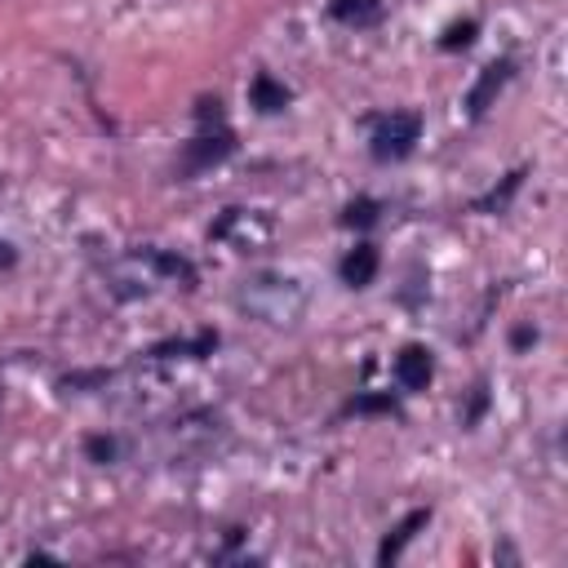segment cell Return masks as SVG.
I'll use <instances>...</instances> for the list:
<instances>
[{
    "mask_svg": "<svg viewBox=\"0 0 568 568\" xmlns=\"http://www.w3.org/2000/svg\"><path fill=\"white\" fill-rule=\"evenodd\" d=\"M386 13V0H328V18L342 27H377Z\"/></svg>",
    "mask_w": 568,
    "mask_h": 568,
    "instance_id": "4fadbf2b",
    "label": "cell"
},
{
    "mask_svg": "<svg viewBox=\"0 0 568 568\" xmlns=\"http://www.w3.org/2000/svg\"><path fill=\"white\" fill-rule=\"evenodd\" d=\"M377 217H382V200H373V195H355V200L342 209V226H355V231L377 226Z\"/></svg>",
    "mask_w": 568,
    "mask_h": 568,
    "instance_id": "5bb4252c",
    "label": "cell"
},
{
    "mask_svg": "<svg viewBox=\"0 0 568 568\" xmlns=\"http://www.w3.org/2000/svg\"><path fill=\"white\" fill-rule=\"evenodd\" d=\"M84 457L98 462V466H111V462L120 457V439H115V435H89V439H84Z\"/></svg>",
    "mask_w": 568,
    "mask_h": 568,
    "instance_id": "e0dca14e",
    "label": "cell"
},
{
    "mask_svg": "<svg viewBox=\"0 0 568 568\" xmlns=\"http://www.w3.org/2000/svg\"><path fill=\"white\" fill-rule=\"evenodd\" d=\"M510 75H515V58H493V62H484V71L475 75V84H470V93H466V115H470V120H484L488 106H497V98H501V89L510 84Z\"/></svg>",
    "mask_w": 568,
    "mask_h": 568,
    "instance_id": "5b68a950",
    "label": "cell"
},
{
    "mask_svg": "<svg viewBox=\"0 0 568 568\" xmlns=\"http://www.w3.org/2000/svg\"><path fill=\"white\" fill-rule=\"evenodd\" d=\"M235 306L271 328H284V324H297L302 311H306V284L297 275H284V271H257L248 280H240L235 288Z\"/></svg>",
    "mask_w": 568,
    "mask_h": 568,
    "instance_id": "6da1fadb",
    "label": "cell"
},
{
    "mask_svg": "<svg viewBox=\"0 0 568 568\" xmlns=\"http://www.w3.org/2000/svg\"><path fill=\"white\" fill-rule=\"evenodd\" d=\"M390 373H395V386H399L404 395H417V390H426L430 377H435V351L422 346V342H408V346H399Z\"/></svg>",
    "mask_w": 568,
    "mask_h": 568,
    "instance_id": "8992f818",
    "label": "cell"
},
{
    "mask_svg": "<svg viewBox=\"0 0 568 568\" xmlns=\"http://www.w3.org/2000/svg\"><path fill=\"white\" fill-rule=\"evenodd\" d=\"M377 266H382V253H377V244L359 240L355 248H346V253H342V262H337V275H342V284H346V288H368V284L377 280Z\"/></svg>",
    "mask_w": 568,
    "mask_h": 568,
    "instance_id": "ba28073f",
    "label": "cell"
},
{
    "mask_svg": "<svg viewBox=\"0 0 568 568\" xmlns=\"http://www.w3.org/2000/svg\"><path fill=\"white\" fill-rule=\"evenodd\" d=\"M537 342V328H528V324H519L515 333H510V351H528Z\"/></svg>",
    "mask_w": 568,
    "mask_h": 568,
    "instance_id": "d6986e66",
    "label": "cell"
},
{
    "mask_svg": "<svg viewBox=\"0 0 568 568\" xmlns=\"http://www.w3.org/2000/svg\"><path fill=\"white\" fill-rule=\"evenodd\" d=\"M484 413H488V377H479V382L470 386L466 408H462V426H466V430H475V426L484 422Z\"/></svg>",
    "mask_w": 568,
    "mask_h": 568,
    "instance_id": "2e32d148",
    "label": "cell"
},
{
    "mask_svg": "<svg viewBox=\"0 0 568 568\" xmlns=\"http://www.w3.org/2000/svg\"><path fill=\"white\" fill-rule=\"evenodd\" d=\"M213 244H226L231 253H266L275 244V217L262 209H222L209 226Z\"/></svg>",
    "mask_w": 568,
    "mask_h": 568,
    "instance_id": "3957f363",
    "label": "cell"
},
{
    "mask_svg": "<svg viewBox=\"0 0 568 568\" xmlns=\"http://www.w3.org/2000/svg\"><path fill=\"white\" fill-rule=\"evenodd\" d=\"M346 413H390V417H395V413H399V399L386 395V390H382V395H355V399L346 404Z\"/></svg>",
    "mask_w": 568,
    "mask_h": 568,
    "instance_id": "ac0fdd59",
    "label": "cell"
},
{
    "mask_svg": "<svg viewBox=\"0 0 568 568\" xmlns=\"http://www.w3.org/2000/svg\"><path fill=\"white\" fill-rule=\"evenodd\" d=\"M13 262H18V248H13L9 240H0V271H9Z\"/></svg>",
    "mask_w": 568,
    "mask_h": 568,
    "instance_id": "ffe728a7",
    "label": "cell"
},
{
    "mask_svg": "<svg viewBox=\"0 0 568 568\" xmlns=\"http://www.w3.org/2000/svg\"><path fill=\"white\" fill-rule=\"evenodd\" d=\"M475 36H479V22H475V18H462V22H448V27H444V36H439V49H444V53H457V49H470V44H475Z\"/></svg>",
    "mask_w": 568,
    "mask_h": 568,
    "instance_id": "9a60e30c",
    "label": "cell"
},
{
    "mask_svg": "<svg viewBox=\"0 0 568 568\" xmlns=\"http://www.w3.org/2000/svg\"><path fill=\"white\" fill-rule=\"evenodd\" d=\"M422 142V111L404 106V111H386L373 120V133H368V155L377 164H399L413 155V146Z\"/></svg>",
    "mask_w": 568,
    "mask_h": 568,
    "instance_id": "277c9868",
    "label": "cell"
},
{
    "mask_svg": "<svg viewBox=\"0 0 568 568\" xmlns=\"http://www.w3.org/2000/svg\"><path fill=\"white\" fill-rule=\"evenodd\" d=\"M138 266H151V275H164V280H178L182 288H195V266L182 257V253H173V248H155V244H142V248H133L129 253Z\"/></svg>",
    "mask_w": 568,
    "mask_h": 568,
    "instance_id": "52a82bcc",
    "label": "cell"
},
{
    "mask_svg": "<svg viewBox=\"0 0 568 568\" xmlns=\"http://www.w3.org/2000/svg\"><path fill=\"white\" fill-rule=\"evenodd\" d=\"M217 328H200L195 337H169V342H155L146 351V359H209L217 351Z\"/></svg>",
    "mask_w": 568,
    "mask_h": 568,
    "instance_id": "9c48e42d",
    "label": "cell"
},
{
    "mask_svg": "<svg viewBox=\"0 0 568 568\" xmlns=\"http://www.w3.org/2000/svg\"><path fill=\"white\" fill-rule=\"evenodd\" d=\"M524 178H528V169L519 164V169H510L497 186H488L484 195H475L470 200V213H484V217H497V213H506L510 204H515V195H519V186H524Z\"/></svg>",
    "mask_w": 568,
    "mask_h": 568,
    "instance_id": "8fae6325",
    "label": "cell"
},
{
    "mask_svg": "<svg viewBox=\"0 0 568 568\" xmlns=\"http://www.w3.org/2000/svg\"><path fill=\"white\" fill-rule=\"evenodd\" d=\"M231 151H235V133H231V124H226L222 98H217V93H213V98H200V102H195V138L182 142L173 173H178V182H191V178L217 169Z\"/></svg>",
    "mask_w": 568,
    "mask_h": 568,
    "instance_id": "7a4b0ae2",
    "label": "cell"
},
{
    "mask_svg": "<svg viewBox=\"0 0 568 568\" xmlns=\"http://www.w3.org/2000/svg\"><path fill=\"white\" fill-rule=\"evenodd\" d=\"M426 524H430V506L408 510V515H404V519H399V524H395V528L382 537V546H377V564H382V568H390V564L404 555V546H408V541H413V537H417Z\"/></svg>",
    "mask_w": 568,
    "mask_h": 568,
    "instance_id": "30bf717a",
    "label": "cell"
},
{
    "mask_svg": "<svg viewBox=\"0 0 568 568\" xmlns=\"http://www.w3.org/2000/svg\"><path fill=\"white\" fill-rule=\"evenodd\" d=\"M288 102H293L288 84H280L271 71H257V75L248 80V106H253L257 115H280Z\"/></svg>",
    "mask_w": 568,
    "mask_h": 568,
    "instance_id": "7c38bea8",
    "label": "cell"
}]
</instances>
